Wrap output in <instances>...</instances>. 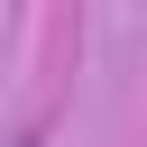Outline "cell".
<instances>
[{"mask_svg":"<svg viewBox=\"0 0 147 147\" xmlns=\"http://www.w3.org/2000/svg\"><path fill=\"white\" fill-rule=\"evenodd\" d=\"M28 147H37V138H28Z\"/></svg>","mask_w":147,"mask_h":147,"instance_id":"cell-1","label":"cell"}]
</instances>
